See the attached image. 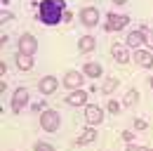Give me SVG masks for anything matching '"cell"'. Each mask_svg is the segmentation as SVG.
I'll list each match as a JSON object with an SVG mask.
<instances>
[{
    "instance_id": "cell-1",
    "label": "cell",
    "mask_w": 153,
    "mask_h": 151,
    "mask_svg": "<svg viewBox=\"0 0 153 151\" xmlns=\"http://www.w3.org/2000/svg\"><path fill=\"white\" fill-rule=\"evenodd\" d=\"M64 0H42L40 5V21L47 24V26H54L61 21L64 17Z\"/></svg>"
},
{
    "instance_id": "cell-4",
    "label": "cell",
    "mask_w": 153,
    "mask_h": 151,
    "mask_svg": "<svg viewBox=\"0 0 153 151\" xmlns=\"http://www.w3.org/2000/svg\"><path fill=\"white\" fill-rule=\"evenodd\" d=\"M85 120H87L90 125H99V123L104 120V109L97 106V104H87V106H85Z\"/></svg>"
},
{
    "instance_id": "cell-2",
    "label": "cell",
    "mask_w": 153,
    "mask_h": 151,
    "mask_svg": "<svg viewBox=\"0 0 153 151\" xmlns=\"http://www.w3.org/2000/svg\"><path fill=\"white\" fill-rule=\"evenodd\" d=\"M40 125L45 132H57L61 125V113H57L54 109H47V111L40 113Z\"/></svg>"
},
{
    "instance_id": "cell-24",
    "label": "cell",
    "mask_w": 153,
    "mask_h": 151,
    "mask_svg": "<svg viewBox=\"0 0 153 151\" xmlns=\"http://www.w3.org/2000/svg\"><path fill=\"white\" fill-rule=\"evenodd\" d=\"M108 111H113V113H118V111H120V106H118V102H108Z\"/></svg>"
},
{
    "instance_id": "cell-16",
    "label": "cell",
    "mask_w": 153,
    "mask_h": 151,
    "mask_svg": "<svg viewBox=\"0 0 153 151\" xmlns=\"http://www.w3.org/2000/svg\"><path fill=\"white\" fill-rule=\"evenodd\" d=\"M97 139V132L92 128H87V130H82V135L78 137V147H85V144H92Z\"/></svg>"
},
{
    "instance_id": "cell-20",
    "label": "cell",
    "mask_w": 153,
    "mask_h": 151,
    "mask_svg": "<svg viewBox=\"0 0 153 151\" xmlns=\"http://www.w3.org/2000/svg\"><path fill=\"white\" fill-rule=\"evenodd\" d=\"M33 151H54V147H52V144H47V142H36Z\"/></svg>"
},
{
    "instance_id": "cell-15",
    "label": "cell",
    "mask_w": 153,
    "mask_h": 151,
    "mask_svg": "<svg viewBox=\"0 0 153 151\" xmlns=\"http://www.w3.org/2000/svg\"><path fill=\"white\" fill-rule=\"evenodd\" d=\"M82 73L90 76V78H97V76H101V64H97V61H87V64L82 66Z\"/></svg>"
},
{
    "instance_id": "cell-3",
    "label": "cell",
    "mask_w": 153,
    "mask_h": 151,
    "mask_svg": "<svg viewBox=\"0 0 153 151\" xmlns=\"http://www.w3.org/2000/svg\"><path fill=\"white\" fill-rule=\"evenodd\" d=\"M36 50H38V40L31 36V33H24V36L19 38V52L21 55H36Z\"/></svg>"
},
{
    "instance_id": "cell-10",
    "label": "cell",
    "mask_w": 153,
    "mask_h": 151,
    "mask_svg": "<svg viewBox=\"0 0 153 151\" xmlns=\"http://www.w3.org/2000/svg\"><path fill=\"white\" fill-rule=\"evenodd\" d=\"M57 87H59V80L54 76H45V78H40V83H38L40 94H52Z\"/></svg>"
},
{
    "instance_id": "cell-13",
    "label": "cell",
    "mask_w": 153,
    "mask_h": 151,
    "mask_svg": "<svg viewBox=\"0 0 153 151\" xmlns=\"http://www.w3.org/2000/svg\"><path fill=\"white\" fill-rule=\"evenodd\" d=\"M94 47H97V38L94 36H82L78 40V50H80V52H92Z\"/></svg>"
},
{
    "instance_id": "cell-27",
    "label": "cell",
    "mask_w": 153,
    "mask_h": 151,
    "mask_svg": "<svg viewBox=\"0 0 153 151\" xmlns=\"http://www.w3.org/2000/svg\"><path fill=\"white\" fill-rule=\"evenodd\" d=\"M149 85H151V87H153V76H151V80H149Z\"/></svg>"
},
{
    "instance_id": "cell-23",
    "label": "cell",
    "mask_w": 153,
    "mask_h": 151,
    "mask_svg": "<svg viewBox=\"0 0 153 151\" xmlns=\"http://www.w3.org/2000/svg\"><path fill=\"white\" fill-rule=\"evenodd\" d=\"M12 14H10V12H2V14H0V21H2V24H5V21H12Z\"/></svg>"
},
{
    "instance_id": "cell-9",
    "label": "cell",
    "mask_w": 153,
    "mask_h": 151,
    "mask_svg": "<svg viewBox=\"0 0 153 151\" xmlns=\"http://www.w3.org/2000/svg\"><path fill=\"white\" fill-rule=\"evenodd\" d=\"M26 102H28V90H26V87H17V90H14V97H12V111L19 113L21 106H24Z\"/></svg>"
},
{
    "instance_id": "cell-8",
    "label": "cell",
    "mask_w": 153,
    "mask_h": 151,
    "mask_svg": "<svg viewBox=\"0 0 153 151\" xmlns=\"http://www.w3.org/2000/svg\"><path fill=\"white\" fill-rule=\"evenodd\" d=\"M82 78H85V73H80V71H68V73L64 76V87H68V90H78L80 85H82Z\"/></svg>"
},
{
    "instance_id": "cell-7",
    "label": "cell",
    "mask_w": 153,
    "mask_h": 151,
    "mask_svg": "<svg viewBox=\"0 0 153 151\" xmlns=\"http://www.w3.org/2000/svg\"><path fill=\"white\" fill-rule=\"evenodd\" d=\"M80 21L85 26H97L99 24V10L97 7H82L80 10Z\"/></svg>"
},
{
    "instance_id": "cell-12",
    "label": "cell",
    "mask_w": 153,
    "mask_h": 151,
    "mask_svg": "<svg viewBox=\"0 0 153 151\" xmlns=\"http://www.w3.org/2000/svg\"><path fill=\"white\" fill-rule=\"evenodd\" d=\"M134 61H137L141 69H151L153 66V55L149 50H134Z\"/></svg>"
},
{
    "instance_id": "cell-25",
    "label": "cell",
    "mask_w": 153,
    "mask_h": 151,
    "mask_svg": "<svg viewBox=\"0 0 153 151\" xmlns=\"http://www.w3.org/2000/svg\"><path fill=\"white\" fill-rule=\"evenodd\" d=\"M132 137H134V132H123V139H125V142H130Z\"/></svg>"
},
{
    "instance_id": "cell-18",
    "label": "cell",
    "mask_w": 153,
    "mask_h": 151,
    "mask_svg": "<svg viewBox=\"0 0 153 151\" xmlns=\"http://www.w3.org/2000/svg\"><path fill=\"white\" fill-rule=\"evenodd\" d=\"M115 87H118V78H108V80L104 83V87H101V92H104V94H111V92L115 90Z\"/></svg>"
},
{
    "instance_id": "cell-21",
    "label": "cell",
    "mask_w": 153,
    "mask_h": 151,
    "mask_svg": "<svg viewBox=\"0 0 153 151\" xmlns=\"http://www.w3.org/2000/svg\"><path fill=\"white\" fill-rule=\"evenodd\" d=\"M141 31H144V38H146V43H149V45L153 47V33L149 31V28H141Z\"/></svg>"
},
{
    "instance_id": "cell-26",
    "label": "cell",
    "mask_w": 153,
    "mask_h": 151,
    "mask_svg": "<svg viewBox=\"0 0 153 151\" xmlns=\"http://www.w3.org/2000/svg\"><path fill=\"white\" fill-rule=\"evenodd\" d=\"M115 5H125V2H127V0H113Z\"/></svg>"
},
{
    "instance_id": "cell-22",
    "label": "cell",
    "mask_w": 153,
    "mask_h": 151,
    "mask_svg": "<svg viewBox=\"0 0 153 151\" xmlns=\"http://www.w3.org/2000/svg\"><path fill=\"white\" fill-rule=\"evenodd\" d=\"M127 151H151V149H149V147H134V144H130Z\"/></svg>"
},
{
    "instance_id": "cell-14",
    "label": "cell",
    "mask_w": 153,
    "mask_h": 151,
    "mask_svg": "<svg viewBox=\"0 0 153 151\" xmlns=\"http://www.w3.org/2000/svg\"><path fill=\"white\" fill-rule=\"evenodd\" d=\"M111 55H113V59L118 61V64H127V61H130L127 50H125L123 45H113V47H111Z\"/></svg>"
},
{
    "instance_id": "cell-19",
    "label": "cell",
    "mask_w": 153,
    "mask_h": 151,
    "mask_svg": "<svg viewBox=\"0 0 153 151\" xmlns=\"http://www.w3.org/2000/svg\"><path fill=\"white\" fill-rule=\"evenodd\" d=\"M137 99H139V92L137 90H127V94H125V106H132Z\"/></svg>"
},
{
    "instance_id": "cell-17",
    "label": "cell",
    "mask_w": 153,
    "mask_h": 151,
    "mask_svg": "<svg viewBox=\"0 0 153 151\" xmlns=\"http://www.w3.org/2000/svg\"><path fill=\"white\" fill-rule=\"evenodd\" d=\"M17 66H19L21 71H28V69H31V66H33V57L31 55H17Z\"/></svg>"
},
{
    "instance_id": "cell-11",
    "label": "cell",
    "mask_w": 153,
    "mask_h": 151,
    "mask_svg": "<svg viewBox=\"0 0 153 151\" xmlns=\"http://www.w3.org/2000/svg\"><path fill=\"white\" fill-rule=\"evenodd\" d=\"M127 47H132V50H141V45L146 43V38H144V31L139 28V31H130L127 33Z\"/></svg>"
},
{
    "instance_id": "cell-6",
    "label": "cell",
    "mask_w": 153,
    "mask_h": 151,
    "mask_svg": "<svg viewBox=\"0 0 153 151\" xmlns=\"http://www.w3.org/2000/svg\"><path fill=\"white\" fill-rule=\"evenodd\" d=\"M87 97H90V94L85 92L82 87H78V90H73L71 94H66V104H68V106H87Z\"/></svg>"
},
{
    "instance_id": "cell-5",
    "label": "cell",
    "mask_w": 153,
    "mask_h": 151,
    "mask_svg": "<svg viewBox=\"0 0 153 151\" xmlns=\"http://www.w3.org/2000/svg\"><path fill=\"white\" fill-rule=\"evenodd\" d=\"M130 24V17H125V14H108V21H106V31H120V28H125Z\"/></svg>"
}]
</instances>
